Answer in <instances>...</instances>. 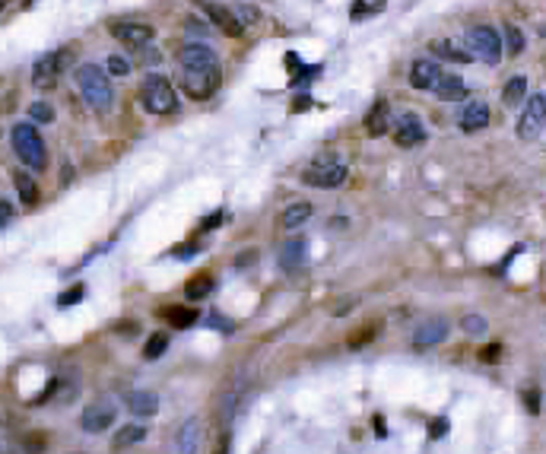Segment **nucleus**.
Instances as JSON below:
<instances>
[{"mask_svg": "<svg viewBox=\"0 0 546 454\" xmlns=\"http://www.w3.org/2000/svg\"><path fill=\"white\" fill-rule=\"evenodd\" d=\"M83 296H86V286H83V283H76V286H70L67 292H61V296H58V305H61V308L76 305V302H80Z\"/></svg>", "mask_w": 546, "mask_h": 454, "instance_id": "35", "label": "nucleus"}, {"mask_svg": "<svg viewBox=\"0 0 546 454\" xmlns=\"http://www.w3.org/2000/svg\"><path fill=\"white\" fill-rule=\"evenodd\" d=\"M200 438H204V432H200V422L197 420H188L182 429H178V435H175V448H178V454H197Z\"/></svg>", "mask_w": 546, "mask_h": 454, "instance_id": "18", "label": "nucleus"}, {"mask_svg": "<svg viewBox=\"0 0 546 454\" xmlns=\"http://www.w3.org/2000/svg\"><path fill=\"white\" fill-rule=\"evenodd\" d=\"M480 359H483V363H499V359H502V347H499V343H492V347H483L480 349Z\"/></svg>", "mask_w": 546, "mask_h": 454, "instance_id": "38", "label": "nucleus"}, {"mask_svg": "<svg viewBox=\"0 0 546 454\" xmlns=\"http://www.w3.org/2000/svg\"><path fill=\"white\" fill-rule=\"evenodd\" d=\"M467 48L483 64H499L505 45H502V35L492 25H473V29H467Z\"/></svg>", "mask_w": 546, "mask_h": 454, "instance_id": "5", "label": "nucleus"}, {"mask_svg": "<svg viewBox=\"0 0 546 454\" xmlns=\"http://www.w3.org/2000/svg\"><path fill=\"white\" fill-rule=\"evenodd\" d=\"M347 175L349 169L343 162H337L331 156H318V162L302 172V182L312 184V188H340V184L347 182Z\"/></svg>", "mask_w": 546, "mask_h": 454, "instance_id": "7", "label": "nucleus"}, {"mask_svg": "<svg viewBox=\"0 0 546 454\" xmlns=\"http://www.w3.org/2000/svg\"><path fill=\"white\" fill-rule=\"evenodd\" d=\"M461 327L467 330V334H470V337H483V334H486V318H480V314H467V318H463L461 321Z\"/></svg>", "mask_w": 546, "mask_h": 454, "instance_id": "33", "label": "nucleus"}, {"mask_svg": "<svg viewBox=\"0 0 546 454\" xmlns=\"http://www.w3.org/2000/svg\"><path fill=\"white\" fill-rule=\"evenodd\" d=\"M76 89L86 99V105L99 115H108L115 108V89H111V80H108V70L96 64H80L76 67Z\"/></svg>", "mask_w": 546, "mask_h": 454, "instance_id": "1", "label": "nucleus"}, {"mask_svg": "<svg viewBox=\"0 0 546 454\" xmlns=\"http://www.w3.org/2000/svg\"><path fill=\"white\" fill-rule=\"evenodd\" d=\"M115 416H118V407L111 404V400H96V404H89L83 410V416H80V429L89 432V435H99V432L115 426Z\"/></svg>", "mask_w": 546, "mask_h": 454, "instance_id": "8", "label": "nucleus"}, {"mask_svg": "<svg viewBox=\"0 0 546 454\" xmlns=\"http://www.w3.org/2000/svg\"><path fill=\"white\" fill-rule=\"evenodd\" d=\"M70 61H74V51L70 48H58V51L42 54L32 67V86L35 89H51V86L61 80V74L70 67Z\"/></svg>", "mask_w": 546, "mask_h": 454, "instance_id": "4", "label": "nucleus"}, {"mask_svg": "<svg viewBox=\"0 0 546 454\" xmlns=\"http://www.w3.org/2000/svg\"><path fill=\"white\" fill-rule=\"evenodd\" d=\"M543 127H546V92H537V96H530L527 105H524L518 133H521V140H534V137H540Z\"/></svg>", "mask_w": 546, "mask_h": 454, "instance_id": "9", "label": "nucleus"}, {"mask_svg": "<svg viewBox=\"0 0 546 454\" xmlns=\"http://www.w3.org/2000/svg\"><path fill=\"white\" fill-rule=\"evenodd\" d=\"M10 219H13V204H10V200H0V229H3Z\"/></svg>", "mask_w": 546, "mask_h": 454, "instance_id": "41", "label": "nucleus"}, {"mask_svg": "<svg viewBox=\"0 0 546 454\" xmlns=\"http://www.w3.org/2000/svg\"><path fill=\"white\" fill-rule=\"evenodd\" d=\"M524 407H527L530 413H540V391L537 388L524 391Z\"/></svg>", "mask_w": 546, "mask_h": 454, "instance_id": "39", "label": "nucleus"}, {"mask_svg": "<svg viewBox=\"0 0 546 454\" xmlns=\"http://www.w3.org/2000/svg\"><path fill=\"white\" fill-rule=\"evenodd\" d=\"M223 219H226V213H223V210H216V213H210L207 216V219H204V223H200V229H216V226H219V223H223Z\"/></svg>", "mask_w": 546, "mask_h": 454, "instance_id": "40", "label": "nucleus"}, {"mask_svg": "<svg viewBox=\"0 0 546 454\" xmlns=\"http://www.w3.org/2000/svg\"><path fill=\"white\" fill-rule=\"evenodd\" d=\"M29 118H32L35 124H51L54 121V108H51L48 102H32V105H29Z\"/></svg>", "mask_w": 546, "mask_h": 454, "instance_id": "32", "label": "nucleus"}, {"mask_svg": "<svg viewBox=\"0 0 546 454\" xmlns=\"http://www.w3.org/2000/svg\"><path fill=\"white\" fill-rule=\"evenodd\" d=\"M210 292H213V277L210 273H200V277L188 280V286H184V296L188 299H207Z\"/></svg>", "mask_w": 546, "mask_h": 454, "instance_id": "28", "label": "nucleus"}, {"mask_svg": "<svg viewBox=\"0 0 546 454\" xmlns=\"http://www.w3.org/2000/svg\"><path fill=\"white\" fill-rule=\"evenodd\" d=\"M178 64H182V70H194V67H216L219 58L207 41H188L178 54Z\"/></svg>", "mask_w": 546, "mask_h": 454, "instance_id": "13", "label": "nucleus"}, {"mask_svg": "<svg viewBox=\"0 0 546 454\" xmlns=\"http://www.w3.org/2000/svg\"><path fill=\"white\" fill-rule=\"evenodd\" d=\"M378 330H381V324H362V327L349 337V349H359V347H365L369 340H375L378 337Z\"/></svg>", "mask_w": 546, "mask_h": 454, "instance_id": "30", "label": "nucleus"}, {"mask_svg": "<svg viewBox=\"0 0 546 454\" xmlns=\"http://www.w3.org/2000/svg\"><path fill=\"white\" fill-rule=\"evenodd\" d=\"M13 184H17L19 200H23L25 206H32L35 200H39V184L32 182V175H29V172H17V175H13Z\"/></svg>", "mask_w": 546, "mask_h": 454, "instance_id": "26", "label": "nucleus"}, {"mask_svg": "<svg viewBox=\"0 0 546 454\" xmlns=\"http://www.w3.org/2000/svg\"><path fill=\"white\" fill-rule=\"evenodd\" d=\"M207 324H210V327H213V330H223V334H232V330H235V324H232L229 318H223V314H219V312H213V314H210V318H207Z\"/></svg>", "mask_w": 546, "mask_h": 454, "instance_id": "36", "label": "nucleus"}, {"mask_svg": "<svg viewBox=\"0 0 546 454\" xmlns=\"http://www.w3.org/2000/svg\"><path fill=\"white\" fill-rule=\"evenodd\" d=\"M441 74H445V70H441L432 58H419V61H413V67H410V86H413V89H429L432 92L435 89V83L441 80Z\"/></svg>", "mask_w": 546, "mask_h": 454, "instance_id": "14", "label": "nucleus"}, {"mask_svg": "<svg viewBox=\"0 0 546 454\" xmlns=\"http://www.w3.org/2000/svg\"><path fill=\"white\" fill-rule=\"evenodd\" d=\"M435 96H439L441 102H457L467 96V86H463V80L457 74H441V80L435 83Z\"/></svg>", "mask_w": 546, "mask_h": 454, "instance_id": "19", "label": "nucleus"}, {"mask_svg": "<svg viewBox=\"0 0 546 454\" xmlns=\"http://www.w3.org/2000/svg\"><path fill=\"white\" fill-rule=\"evenodd\" d=\"M340 302H343V305L334 308V314H347V312H353V308H356V299H340Z\"/></svg>", "mask_w": 546, "mask_h": 454, "instance_id": "42", "label": "nucleus"}, {"mask_svg": "<svg viewBox=\"0 0 546 454\" xmlns=\"http://www.w3.org/2000/svg\"><path fill=\"white\" fill-rule=\"evenodd\" d=\"M394 140L404 149L419 147V143L426 140V124H422V118L413 115V111H404V115L394 121Z\"/></svg>", "mask_w": 546, "mask_h": 454, "instance_id": "11", "label": "nucleus"}, {"mask_svg": "<svg viewBox=\"0 0 546 454\" xmlns=\"http://www.w3.org/2000/svg\"><path fill=\"white\" fill-rule=\"evenodd\" d=\"M219 64L216 67H194V70H182V89L188 92L190 99H210L216 89H219Z\"/></svg>", "mask_w": 546, "mask_h": 454, "instance_id": "6", "label": "nucleus"}, {"mask_svg": "<svg viewBox=\"0 0 546 454\" xmlns=\"http://www.w3.org/2000/svg\"><path fill=\"white\" fill-rule=\"evenodd\" d=\"M213 454H229V438H223V442H219V448H216Z\"/></svg>", "mask_w": 546, "mask_h": 454, "instance_id": "45", "label": "nucleus"}, {"mask_svg": "<svg viewBox=\"0 0 546 454\" xmlns=\"http://www.w3.org/2000/svg\"><path fill=\"white\" fill-rule=\"evenodd\" d=\"M505 51H508L512 58H514V54H521V51H524V32H521V29H518V25H514V23H508V25H505Z\"/></svg>", "mask_w": 546, "mask_h": 454, "instance_id": "29", "label": "nucleus"}, {"mask_svg": "<svg viewBox=\"0 0 546 454\" xmlns=\"http://www.w3.org/2000/svg\"><path fill=\"white\" fill-rule=\"evenodd\" d=\"M432 51H435V58L451 61V64H470V61H473L470 51H461L455 41H435V45H432Z\"/></svg>", "mask_w": 546, "mask_h": 454, "instance_id": "23", "label": "nucleus"}, {"mask_svg": "<svg viewBox=\"0 0 546 454\" xmlns=\"http://www.w3.org/2000/svg\"><path fill=\"white\" fill-rule=\"evenodd\" d=\"M146 438V426H121V429L115 432V438H111V445L121 451V448H131V445H137V442H143Z\"/></svg>", "mask_w": 546, "mask_h": 454, "instance_id": "25", "label": "nucleus"}, {"mask_svg": "<svg viewBox=\"0 0 546 454\" xmlns=\"http://www.w3.org/2000/svg\"><path fill=\"white\" fill-rule=\"evenodd\" d=\"M308 216H312V204H292L283 210V226H286V229H298Z\"/></svg>", "mask_w": 546, "mask_h": 454, "instance_id": "27", "label": "nucleus"}, {"mask_svg": "<svg viewBox=\"0 0 546 454\" xmlns=\"http://www.w3.org/2000/svg\"><path fill=\"white\" fill-rule=\"evenodd\" d=\"M190 255H197V248H194V245H182V248H175V257H190Z\"/></svg>", "mask_w": 546, "mask_h": 454, "instance_id": "44", "label": "nucleus"}, {"mask_svg": "<svg viewBox=\"0 0 546 454\" xmlns=\"http://www.w3.org/2000/svg\"><path fill=\"white\" fill-rule=\"evenodd\" d=\"M391 105H388V99H378L372 105V111H369V118H365V131L372 133V137H381V133H388V127H391Z\"/></svg>", "mask_w": 546, "mask_h": 454, "instance_id": "17", "label": "nucleus"}, {"mask_svg": "<svg viewBox=\"0 0 546 454\" xmlns=\"http://www.w3.org/2000/svg\"><path fill=\"white\" fill-rule=\"evenodd\" d=\"M204 13L210 17V23L216 25V29H223L226 35H232V39H239L241 32H245V25L239 23V17H235V10L223 7V3H213V0H194Z\"/></svg>", "mask_w": 546, "mask_h": 454, "instance_id": "10", "label": "nucleus"}, {"mask_svg": "<svg viewBox=\"0 0 546 454\" xmlns=\"http://www.w3.org/2000/svg\"><path fill=\"white\" fill-rule=\"evenodd\" d=\"M489 118H492V111H489V105L483 99H473L463 105V111L457 115V124H461V131L473 133V131H483V127H489Z\"/></svg>", "mask_w": 546, "mask_h": 454, "instance_id": "15", "label": "nucleus"}, {"mask_svg": "<svg viewBox=\"0 0 546 454\" xmlns=\"http://www.w3.org/2000/svg\"><path fill=\"white\" fill-rule=\"evenodd\" d=\"M162 318L168 321V327H178V330L194 327V324H197V312H194V308H184V305L166 308V312H162Z\"/></svg>", "mask_w": 546, "mask_h": 454, "instance_id": "22", "label": "nucleus"}, {"mask_svg": "<svg viewBox=\"0 0 546 454\" xmlns=\"http://www.w3.org/2000/svg\"><path fill=\"white\" fill-rule=\"evenodd\" d=\"M524 99H527V80H524V76H512L502 89V102L508 108H514V105H521Z\"/></svg>", "mask_w": 546, "mask_h": 454, "instance_id": "24", "label": "nucleus"}, {"mask_svg": "<svg viewBox=\"0 0 546 454\" xmlns=\"http://www.w3.org/2000/svg\"><path fill=\"white\" fill-rule=\"evenodd\" d=\"M235 17H239L241 25H251V23H257V17H261V13H257L254 7H235Z\"/></svg>", "mask_w": 546, "mask_h": 454, "instance_id": "37", "label": "nucleus"}, {"mask_svg": "<svg viewBox=\"0 0 546 454\" xmlns=\"http://www.w3.org/2000/svg\"><path fill=\"white\" fill-rule=\"evenodd\" d=\"M166 347H168L166 334H153V337L146 340V347H143V356H146V359H159V356L166 353Z\"/></svg>", "mask_w": 546, "mask_h": 454, "instance_id": "31", "label": "nucleus"}, {"mask_svg": "<svg viewBox=\"0 0 546 454\" xmlns=\"http://www.w3.org/2000/svg\"><path fill=\"white\" fill-rule=\"evenodd\" d=\"M127 407H131V413H137V416H153V413L159 410V397L153 394V391H131V394H127Z\"/></svg>", "mask_w": 546, "mask_h": 454, "instance_id": "20", "label": "nucleus"}, {"mask_svg": "<svg viewBox=\"0 0 546 454\" xmlns=\"http://www.w3.org/2000/svg\"><path fill=\"white\" fill-rule=\"evenodd\" d=\"M445 337H448V324L441 321V318H435V321H426V324H419V327L413 330V347L416 349L439 347Z\"/></svg>", "mask_w": 546, "mask_h": 454, "instance_id": "16", "label": "nucleus"}, {"mask_svg": "<svg viewBox=\"0 0 546 454\" xmlns=\"http://www.w3.org/2000/svg\"><path fill=\"white\" fill-rule=\"evenodd\" d=\"M305 239H292V241H286L283 245V251H280V267L283 270H296L302 261H305Z\"/></svg>", "mask_w": 546, "mask_h": 454, "instance_id": "21", "label": "nucleus"}, {"mask_svg": "<svg viewBox=\"0 0 546 454\" xmlns=\"http://www.w3.org/2000/svg\"><path fill=\"white\" fill-rule=\"evenodd\" d=\"M445 429H448V422L435 420V422H432V438H441V435H445Z\"/></svg>", "mask_w": 546, "mask_h": 454, "instance_id": "43", "label": "nucleus"}, {"mask_svg": "<svg viewBox=\"0 0 546 454\" xmlns=\"http://www.w3.org/2000/svg\"><path fill=\"white\" fill-rule=\"evenodd\" d=\"M111 35H115L121 45H127V48H146L156 32H153L149 23H115L111 25Z\"/></svg>", "mask_w": 546, "mask_h": 454, "instance_id": "12", "label": "nucleus"}, {"mask_svg": "<svg viewBox=\"0 0 546 454\" xmlns=\"http://www.w3.org/2000/svg\"><path fill=\"white\" fill-rule=\"evenodd\" d=\"M140 105L149 115H168V111L178 108V96H175L172 83L162 74H149L140 86Z\"/></svg>", "mask_w": 546, "mask_h": 454, "instance_id": "3", "label": "nucleus"}, {"mask_svg": "<svg viewBox=\"0 0 546 454\" xmlns=\"http://www.w3.org/2000/svg\"><path fill=\"white\" fill-rule=\"evenodd\" d=\"M10 140H13V153L19 156V162H25L32 172H42L45 165H48V149H45L42 133L35 131V124L29 121L13 124Z\"/></svg>", "mask_w": 546, "mask_h": 454, "instance_id": "2", "label": "nucleus"}, {"mask_svg": "<svg viewBox=\"0 0 546 454\" xmlns=\"http://www.w3.org/2000/svg\"><path fill=\"white\" fill-rule=\"evenodd\" d=\"M105 70L111 76H127V74H131V61L121 58V54H111V58L105 61Z\"/></svg>", "mask_w": 546, "mask_h": 454, "instance_id": "34", "label": "nucleus"}]
</instances>
